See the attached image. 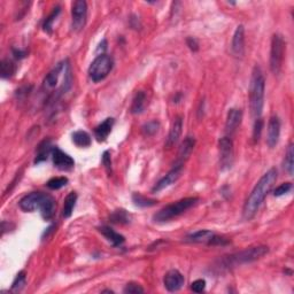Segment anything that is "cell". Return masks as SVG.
<instances>
[{
    "label": "cell",
    "instance_id": "obj_10",
    "mask_svg": "<svg viewBox=\"0 0 294 294\" xmlns=\"http://www.w3.org/2000/svg\"><path fill=\"white\" fill-rule=\"evenodd\" d=\"M44 195L45 193H43V192H31V193L24 195L19 202L20 208L27 213L35 212L37 209L39 210Z\"/></svg>",
    "mask_w": 294,
    "mask_h": 294
},
{
    "label": "cell",
    "instance_id": "obj_21",
    "mask_svg": "<svg viewBox=\"0 0 294 294\" xmlns=\"http://www.w3.org/2000/svg\"><path fill=\"white\" fill-rule=\"evenodd\" d=\"M39 210H41L43 219L45 221H50L52 219L54 215V210H56V200H54L52 195L45 193L41 207H39Z\"/></svg>",
    "mask_w": 294,
    "mask_h": 294
},
{
    "label": "cell",
    "instance_id": "obj_22",
    "mask_svg": "<svg viewBox=\"0 0 294 294\" xmlns=\"http://www.w3.org/2000/svg\"><path fill=\"white\" fill-rule=\"evenodd\" d=\"M99 232L104 235L105 238L107 239L108 241L111 242L112 245L114 246V247H118V246H121L123 242L125 241V238L123 237L122 235L118 234V232L114 231L113 229L110 228V227H101V228H99Z\"/></svg>",
    "mask_w": 294,
    "mask_h": 294
},
{
    "label": "cell",
    "instance_id": "obj_37",
    "mask_svg": "<svg viewBox=\"0 0 294 294\" xmlns=\"http://www.w3.org/2000/svg\"><path fill=\"white\" fill-rule=\"evenodd\" d=\"M123 292L126 294H138V293H144V289L141 288L139 284H136V283H129V284L125 285Z\"/></svg>",
    "mask_w": 294,
    "mask_h": 294
},
{
    "label": "cell",
    "instance_id": "obj_24",
    "mask_svg": "<svg viewBox=\"0 0 294 294\" xmlns=\"http://www.w3.org/2000/svg\"><path fill=\"white\" fill-rule=\"evenodd\" d=\"M53 146L51 145V140L50 139H46V140H43L41 144H39V146L37 148V155H36V159H35V163L37 165V163H41L43 161H45L49 158L50 154H52L53 152Z\"/></svg>",
    "mask_w": 294,
    "mask_h": 294
},
{
    "label": "cell",
    "instance_id": "obj_27",
    "mask_svg": "<svg viewBox=\"0 0 294 294\" xmlns=\"http://www.w3.org/2000/svg\"><path fill=\"white\" fill-rule=\"evenodd\" d=\"M131 215L125 209H116L111 214V222L114 224H129L131 222Z\"/></svg>",
    "mask_w": 294,
    "mask_h": 294
},
{
    "label": "cell",
    "instance_id": "obj_36",
    "mask_svg": "<svg viewBox=\"0 0 294 294\" xmlns=\"http://www.w3.org/2000/svg\"><path fill=\"white\" fill-rule=\"evenodd\" d=\"M291 190H292V183H290V181H286V183H283V184L279 185L278 187L275 188L274 195H275V197H282V195L289 193V192Z\"/></svg>",
    "mask_w": 294,
    "mask_h": 294
},
{
    "label": "cell",
    "instance_id": "obj_18",
    "mask_svg": "<svg viewBox=\"0 0 294 294\" xmlns=\"http://www.w3.org/2000/svg\"><path fill=\"white\" fill-rule=\"evenodd\" d=\"M195 146V139L194 137L188 136L184 139L183 143H181L179 151H178V155H177V161L176 165H184V162L191 157L192 152L194 150Z\"/></svg>",
    "mask_w": 294,
    "mask_h": 294
},
{
    "label": "cell",
    "instance_id": "obj_15",
    "mask_svg": "<svg viewBox=\"0 0 294 294\" xmlns=\"http://www.w3.org/2000/svg\"><path fill=\"white\" fill-rule=\"evenodd\" d=\"M279 136H281V121L278 116H271L268 123V137L267 144L270 148H274L278 144Z\"/></svg>",
    "mask_w": 294,
    "mask_h": 294
},
{
    "label": "cell",
    "instance_id": "obj_23",
    "mask_svg": "<svg viewBox=\"0 0 294 294\" xmlns=\"http://www.w3.org/2000/svg\"><path fill=\"white\" fill-rule=\"evenodd\" d=\"M147 98H146V93L144 91H139V92L136 93V96L133 97L132 100V105H131V113L138 115L141 114L146 108V104H147Z\"/></svg>",
    "mask_w": 294,
    "mask_h": 294
},
{
    "label": "cell",
    "instance_id": "obj_6",
    "mask_svg": "<svg viewBox=\"0 0 294 294\" xmlns=\"http://www.w3.org/2000/svg\"><path fill=\"white\" fill-rule=\"evenodd\" d=\"M114 66L113 58L107 54H99L89 67V76L94 83L101 82L111 74Z\"/></svg>",
    "mask_w": 294,
    "mask_h": 294
},
{
    "label": "cell",
    "instance_id": "obj_17",
    "mask_svg": "<svg viewBox=\"0 0 294 294\" xmlns=\"http://www.w3.org/2000/svg\"><path fill=\"white\" fill-rule=\"evenodd\" d=\"M242 119V112L238 108H231L229 111L226 121V132L228 135H234L237 131L238 126L240 125Z\"/></svg>",
    "mask_w": 294,
    "mask_h": 294
},
{
    "label": "cell",
    "instance_id": "obj_14",
    "mask_svg": "<svg viewBox=\"0 0 294 294\" xmlns=\"http://www.w3.org/2000/svg\"><path fill=\"white\" fill-rule=\"evenodd\" d=\"M232 53L235 57L242 58L245 54V28L244 25H238L232 38Z\"/></svg>",
    "mask_w": 294,
    "mask_h": 294
},
{
    "label": "cell",
    "instance_id": "obj_28",
    "mask_svg": "<svg viewBox=\"0 0 294 294\" xmlns=\"http://www.w3.org/2000/svg\"><path fill=\"white\" fill-rule=\"evenodd\" d=\"M15 71H16V66L13 61H10L8 59H5L1 61V63H0V75H1V78L8 79L10 77H13V75L15 74Z\"/></svg>",
    "mask_w": 294,
    "mask_h": 294
},
{
    "label": "cell",
    "instance_id": "obj_12",
    "mask_svg": "<svg viewBox=\"0 0 294 294\" xmlns=\"http://www.w3.org/2000/svg\"><path fill=\"white\" fill-rule=\"evenodd\" d=\"M52 158H53L54 166L60 170L68 172V170H71L75 167L74 159H72L70 155H68L67 153H64V152L61 151L59 147L53 148Z\"/></svg>",
    "mask_w": 294,
    "mask_h": 294
},
{
    "label": "cell",
    "instance_id": "obj_39",
    "mask_svg": "<svg viewBox=\"0 0 294 294\" xmlns=\"http://www.w3.org/2000/svg\"><path fill=\"white\" fill-rule=\"evenodd\" d=\"M103 165L105 166V169H106L108 175H111L112 174V158H111V153L108 151L104 152V154H103Z\"/></svg>",
    "mask_w": 294,
    "mask_h": 294
},
{
    "label": "cell",
    "instance_id": "obj_41",
    "mask_svg": "<svg viewBox=\"0 0 294 294\" xmlns=\"http://www.w3.org/2000/svg\"><path fill=\"white\" fill-rule=\"evenodd\" d=\"M13 56L15 59H24L25 57H27V52L22 50H17V49H13Z\"/></svg>",
    "mask_w": 294,
    "mask_h": 294
},
{
    "label": "cell",
    "instance_id": "obj_9",
    "mask_svg": "<svg viewBox=\"0 0 294 294\" xmlns=\"http://www.w3.org/2000/svg\"><path fill=\"white\" fill-rule=\"evenodd\" d=\"M220 148V165L223 170L231 168L234 163V143L230 137H223L219 141Z\"/></svg>",
    "mask_w": 294,
    "mask_h": 294
},
{
    "label": "cell",
    "instance_id": "obj_5",
    "mask_svg": "<svg viewBox=\"0 0 294 294\" xmlns=\"http://www.w3.org/2000/svg\"><path fill=\"white\" fill-rule=\"evenodd\" d=\"M199 202V198L190 197L184 198L181 200L174 202L172 205H168L160 209L159 212L153 216V220L158 223H165L169 222L176 217H178L181 214H184L186 210H188L192 207L195 206Z\"/></svg>",
    "mask_w": 294,
    "mask_h": 294
},
{
    "label": "cell",
    "instance_id": "obj_3",
    "mask_svg": "<svg viewBox=\"0 0 294 294\" xmlns=\"http://www.w3.org/2000/svg\"><path fill=\"white\" fill-rule=\"evenodd\" d=\"M60 81L66 83L68 86L72 85V75H71V69L70 64H69L68 60L61 61L60 63H58V66L52 69L49 74L46 75L44 78V82H43V89L45 91H53L59 86V90H58L57 97H59L61 94V84Z\"/></svg>",
    "mask_w": 294,
    "mask_h": 294
},
{
    "label": "cell",
    "instance_id": "obj_16",
    "mask_svg": "<svg viewBox=\"0 0 294 294\" xmlns=\"http://www.w3.org/2000/svg\"><path fill=\"white\" fill-rule=\"evenodd\" d=\"M181 130H183V118H181L180 116H178V118L174 119L172 128H170L168 138H167L166 144H165L166 148H168L169 150V148L174 147L177 143H178L181 135Z\"/></svg>",
    "mask_w": 294,
    "mask_h": 294
},
{
    "label": "cell",
    "instance_id": "obj_7",
    "mask_svg": "<svg viewBox=\"0 0 294 294\" xmlns=\"http://www.w3.org/2000/svg\"><path fill=\"white\" fill-rule=\"evenodd\" d=\"M286 51V43L282 35L275 34L271 39L270 49V69L272 74L278 75L282 71Z\"/></svg>",
    "mask_w": 294,
    "mask_h": 294
},
{
    "label": "cell",
    "instance_id": "obj_25",
    "mask_svg": "<svg viewBox=\"0 0 294 294\" xmlns=\"http://www.w3.org/2000/svg\"><path fill=\"white\" fill-rule=\"evenodd\" d=\"M76 202H77V193H76V192H70L66 197V199H64L63 202L62 216L64 219H69V217L71 216L76 206Z\"/></svg>",
    "mask_w": 294,
    "mask_h": 294
},
{
    "label": "cell",
    "instance_id": "obj_40",
    "mask_svg": "<svg viewBox=\"0 0 294 294\" xmlns=\"http://www.w3.org/2000/svg\"><path fill=\"white\" fill-rule=\"evenodd\" d=\"M186 45L188 46V49H190L191 51H193V52H197V51L199 50V43L197 39L193 37H188L186 39Z\"/></svg>",
    "mask_w": 294,
    "mask_h": 294
},
{
    "label": "cell",
    "instance_id": "obj_35",
    "mask_svg": "<svg viewBox=\"0 0 294 294\" xmlns=\"http://www.w3.org/2000/svg\"><path fill=\"white\" fill-rule=\"evenodd\" d=\"M263 119L259 118H255V122H254V128H253V140L254 143H257L261 138V133H262L263 129Z\"/></svg>",
    "mask_w": 294,
    "mask_h": 294
},
{
    "label": "cell",
    "instance_id": "obj_11",
    "mask_svg": "<svg viewBox=\"0 0 294 294\" xmlns=\"http://www.w3.org/2000/svg\"><path fill=\"white\" fill-rule=\"evenodd\" d=\"M184 282V276L176 269L169 270L166 274L165 278H163V284H165V288L168 290L169 292L179 291V290L183 288Z\"/></svg>",
    "mask_w": 294,
    "mask_h": 294
},
{
    "label": "cell",
    "instance_id": "obj_26",
    "mask_svg": "<svg viewBox=\"0 0 294 294\" xmlns=\"http://www.w3.org/2000/svg\"><path fill=\"white\" fill-rule=\"evenodd\" d=\"M71 139L72 143L78 147H89L91 143H92L89 133L86 131H83V130H78V131H75L72 133Z\"/></svg>",
    "mask_w": 294,
    "mask_h": 294
},
{
    "label": "cell",
    "instance_id": "obj_31",
    "mask_svg": "<svg viewBox=\"0 0 294 294\" xmlns=\"http://www.w3.org/2000/svg\"><path fill=\"white\" fill-rule=\"evenodd\" d=\"M60 12H61V7L57 6L56 8L52 10V13H51L50 15L46 17L45 22H44V24H43V29H44V31L47 32V34H52L53 22L57 20V17L59 16Z\"/></svg>",
    "mask_w": 294,
    "mask_h": 294
},
{
    "label": "cell",
    "instance_id": "obj_8",
    "mask_svg": "<svg viewBox=\"0 0 294 294\" xmlns=\"http://www.w3.org/2000/svg\"><path fill=\"white\" fill-rule=\"evenodd\" d=\"M71 17H72V30L81 31L84 29L88 17V3L84 0H76L71 6Z\"/></svg>",
    "mask_w": 294,
    "mask_h": 294
},
{
    "label": "cell",
    "instance_id": "obj_42",
    "mask_svg": "<svg viewBox=\"0 0 294 294\" xmlns=\"http://www.w3.org/2000/svg\"><path fill=\"white\" fill-rule=\"evenodd\" d=\"M103 292H108V293H113V291H112V290H104Z\"/></svg>",
    "mask_w": 294,
    "mask_h": 294
},
{
    "label": "cell",
    "instance_id": "obj_2",
    "mask_svg": "<svg viewBox=\"0 0 294 294\" xmlns=\"http://www.w3.org/2000/svg\"><path fill=\"white\" fill-rule=\"evenodd\" d=\"M264 90H266V79L260 67L253 69L252 78L249 85V106L250 113L254 118H261L264 105Z\"/></svg>",
    "mask_w": 294,
    "mask_h": 294
},
{
    "label": "cell",
    "instance_id": "obj_30",
    "mask_svg": "<svg viewBox=\"0 0 294 294\" xmlns=\"http://www.w3.org/2000/svg\"><path fill=\"white\" fill-rule=\"evenodd\" d=\"M284 169L290 176L293 175L294 169V151H293V144H290V146L286 151L285 159H284Z\"/></svg>",
    "mask_w": 294,
    "mask_h": 294
},
{
    "label": "cell",
    "instance_id": "obj_34",
    "mask_svg": "<svg viewBox=\"0 0 294 294\" xmlns=\"http://www.w3.org/2000/svg\"><path fill=\"white\" fill-rule=\"evenodd\" d=\"M25 283H27V275L24 271H21L16 275L15 279H14L12 284V291L13 292H20L21 290L24 288Z\"/></svg>",
    "mask_w": 294,
    "mask_h": 294
},
{
    "label": "cell",
    "instance_id": "obj_38",
    "mask_svg": "<svg viewBox=\"0 0 294 294\" xmlns=\"http://www.w3.org/2000/svg\"><path fill=\"white\" fill-rule=\"evenodd\" d=\"M206 289V281L205 279H197L191 284V290L195 293L204 292Z\"/></svg>",
    "mask_w": 294,
    "mask_h": 294
},
{
    "label": "cell",
    "instance_id": "obj_4",
    "mask_svg": "<svg viewBox=\"0 0 294 294\" xmlns=\"http://www.w3.org/2000/svg\"><path fill=\"white\" fill-rule=\"evenodd\" d=\"M269 252V248L267 246H254V247L246 248L241 252L231 254L222 260V264L224 268H235L241 264L250 263L254 261L260 260L266 254Z\"/></svg>",
    "mask_w": 294,
    "mask_h": 294
},
{
    "label": "cell",
    "instance_id": "obj_13",
    "mask_svg": "<svg viewBox=\"0 0 294 294\" xmlns=\"http://www.w3.org/2000/svg\"><path fill=\"white\" fill-rule=\"evenodd\" d=\"M181 173H183V166L176 165L168 174H167L165 177H162V178L160 179L157 184H155V186L153 187V190L152 191L160 192V191L165 190V188H167V187H169L170 185H173L177 179L179 178Z\"/></svg>",
    "mask_w": 294,
    "mask_h": 294
},
{
    "label": "cell",
    "instance_id": "obj_29",
    "mask_svg": "<svg viewBox=\"0 0 294 294\" xmlns=\"http://www.w3.org/2000/svg\"><path fill=\"white\" fill-rule=\"evenodd\" d=\"M132 201L136 206L143 207V208H146V207H153L158 204V201L155 200V199H150L147 197H144V195L140 193H133Z\"/></svg>",
    "mask_w": 294,
    "mask_h": 294
},
{
    "label": "cell",
    "instance_id": "obj_19",
    "mask_svg": "<svg viewBox=\"0 0 294 294\" xmlns=\"http://www.w3.org/2000/svg\"><path fill=\"white\" fill-rule=\"evenodd\" d=\"M114 122L115 121L113 118H107L105 121L101 122L96 129H94V136H96L98 141H105L107 139V137L110 136L112 129H113Z\"/></svg>",
    "mask_w": 294,
    "mask_h": 294
},
{
    "label": "cell",
    "instance_id": "obj_32",
    "mask_svg": "<svg viewBox=\"0 0 294 294\" xmlns=\"http://www.w3.org/2000/svg\"><path fill=\"white\" fill-rule=\"evenodd\" d=\"M160 129V122L157 119H153V121H150L141 126V131H143V135L146 137H152L154 136L155 133L159 131Z\"/></svg>",
    "mask_w": 294,
    "mask_h": 294
},
{
    "label": "cell",
    "instance_id": "obj_20",
    "mask_svg": "<svg viewBox=\"0 0 294 294\" xmlns=\"http://www.w3.org/2000/svg\"><path fill=\"white\" fill-rule=\"evenodd\" d=\"M214 235H215V234L210 230H199V231L193 232V234L188 235L187 237L184 239V240L187 242H194V244L209 245V242H210V240H212V238L214 237Z\"/></svg>",
    "mask_w": 294,
    "mask_h": 294
},
{
    "label": "cell",
    "instance_id": "obj_33",
    "mask_svg": "<svg viewBox=\"0 0 294 294\" xmlns=\"http://www.w3.org/2000/svg\"><path fill=\"white\" fill-rule=\"evenodd\" d=\"M68 184V178L67 177H53V178H51L49 181H47V187L50 188V190H60V188H62L63 186H66Z\"/></svg>",
    "mask_w": 294,
    "mask_h": 294
},
{
    "label": "cell",
    "instance_id": "obj_1",
    "mask_svg": "<svg viewBox=\"0 0 294 294\" xmlns=\"http://www.w3.org/2000/svg\"><path fill=\"white\" fill-rule=\"evenodd\" d=\"M277 169L271 168L255 184L248 198L246 199L244 208H242V217L245 221L254 219V216L259 212L264 199L271 191V188L274 187L276 180H277Z\"/></svg>",
    "mask_w": 294,
    "mask_h": 294
}]
</instances>
